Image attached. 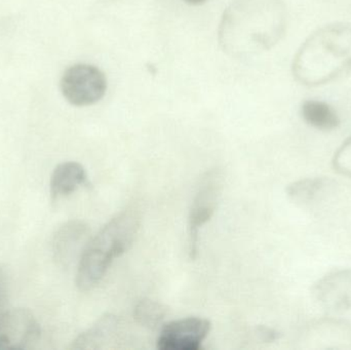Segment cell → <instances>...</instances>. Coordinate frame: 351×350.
Segmentation results:
<instances>
[{
	"mask_svg": "<svg viewBox=\"0 0 351 350\" xmlns=\"http://www.w3.org/2000/svg\"><path fill=\"white\" fill-rule=\"evenodd\" d=\"M287 27L284 0H234L221 18L219 45L229 57L249 59L276 47Z\"/></svg>",
	"mask_w": 351,
	"mask_h": 350,
	"instance_id": "6da1fadb",
	"label": "cell"
},
{
	"mask_svg": "<svg viewBox=\"0 0 351 350\" xmlns=\"http://www.w3.org/2000/svg\"><path fill=\"white\" fill-rule=\"evenodd\" d=\"M351 70V25L332 23L309 35L295 55L293 76L302 86H325Z\"/></svg>",
	"mask_w": 351,
	"mask_h": 350,
	"instance_id": "7a4b0ae2",
	"label": "cell"
},
{
	"mask_svg": "<svg viewBox=\"0 0 351 350\" xmlns=\"http://www.w3.org/2000/svg\"><path fill=\"white\" fill-rule=\"evenodd\" d=\"M141 225L137 209L125 210L109 220L84 247L76 273V286L80 291L94 289L104 279L115 259L133 245Z\"/></svg>",
	"mask_w": 351,
	"mask_h": 350,
	"instance_id": "3957f363",
	"label": "cell"
},
{
	"mask_svg": "<svg viewBox=\"0 0 351 350\" xmlns=\"http://www.w3.org/2000/svg\"><path fill=\"white\" fill-rule=\"evenodd\" d=\"M60 90L66 101L73 106H90L104 98L107 78L97 66L74 64L62 74Z\"/></svg>",
	"mask_w": 351,
	"mask_h": 350,
	"instance_id": "277c9868",
	"label": "cell"
},
{
	"mask_svg": "<svg viewBox=\"0 0 351 350\" xmlns=\"http://www.w3.org/2000/svg\"><path fill=\"white\" fill-rule=\"evenodd\" d=\"M223 184L224 176L222 171L215 168L202 177L198 186L188 216V246L191 259L195 258L197 254L199 230L210 221L216 211Z\"/></svg>",
	"mask_w": 351,
	"mask_h": 350,
	"instance_id": "5b68a950",
	"label": "cell"
},
{
	"mask_svg": "<svg viewBox=\"0 0 351 350\" xmlns=\"http://www.w3.org/2000/svg\"><path fill=\"white\" fill-rule=\"evenodd\" d=\"M40 338V325L30 310L14 308L0 314V350L32 349Z\"/></svg>",
	"mask_w": 351,
	"mask_h": 350,
	"instance_id": "8992f818",
	"label": "cell"
},
{
	"mask_svg": "<svg viewBox=\"0 0 351 350\" xmlns=\"http://www.w3.org/2000/svg\"><path fill=\"white\" fill-rule=\"evenodd\" d=\"M212 325L206 318L190 316L162 327L156 347L160 350H199Z\"/></svg>",
	"mask_w": 351,
	"mask_h": 350,
	"instance_id": "52a82bcc",
	"label": "cell"
},
{
	"mask_svg": "<svg viewBox=\"0 0 351 350\" xmlns=\"http://www.w3.org/2000/svg\"><path fill=\"white\" fill-rule=\"evenodd\" d=\"M313 295L319 306L329 312L351 310V268L324 275L313 285Z\"/></svg>",
	"mask_w": 351,
	"mask_h": 350,
	"instance_id": "ba28073f",
	"label": "cell"
},
{
	"mask_svg": "<svg viewBox=\"0 0 351 350\" xmlns=\"http://www.w3.org/2000/svg\"><path fill=\"white\" fill-rule=\"evenodd\" d=\"M88 228L84 222L70 221L62 225L53 236V251L61 264L71 262L88 244Z\"/></svg>",
	"mask_w": 351,
	"mask_h": 350,
	"instance_id": "9c48e42d",
	"label": "cell"
},
{
	"mask_svg": "<svg viewBox=\"0 0 351 350\" xmlns=\"http://www.w3.org/2000/svg\"><path fill=\"white\" fill-rule=\"evenodd\" d=\"M88 180L86 170L76 162H66L58 164L53 170L49 182V193L53 201L71 195Z\"/></svg>",
	"mask_w": 351,
	"mask_h": 350,
	"instance_id": "30bf717a",
	"label": "cell"
},
{
	"mask_svg": "<svg viewBox=\"0 0 351 350\" xmlns=\"http://www.w3.org/2000/svg\"><path fill=\"white\" fill-rule=\"evenodd\" d=\"M334 184L335 183L329 177H309L289 184L286 192L293 203L300 207H309L324 199Z\"/></svg>",
	"mask_w": 351,
	"mask_h": 350,
	"instance_id": "8fae6325",
	"label": "cell"
},
{
	"mask_svg": "<svg viewBox=\"0 0 351 350\" xmlns=\"http://www.w3.org/2000/svg\"><path fill=\"white\" fill-rule=\"evenodd\" d=\"M119 328V318L112 314L103 316L86 332L72 342L70 349H102L113 340Z\"/></svg>",
	"mask_w": 351,
	"mask_h": 350,
	"instance_id": "7c38bea8",
	"label": "cell"
},
{
	"mask_svg": "<svg viewBox=\"0 0 351 350\" xmlns=\"http://www.w3.org/2000/svg\"><path fill=\"white\" fill-rule=\"evenodd\" d=\"M300 114L305 123L322 132H331L340 125L339 115L329 103L325 101L309 99L301 104Z\"/></svg>",
	"mask_w": 351,
	"mask_h": 350,
	"instance_id": "4fadbf2b",
	"label": "cell"
},
{
	"mask_svg": "<svg viewBox=\"0 0 351 350\" xmlns=\"http://www.w3.org/2000/svg\"><path fill=\"white\" fill-rule=\"evenodd\" d=\"M168 314L164 304L152 299H143L136 305L134 318L143 327L156 329L162 324Z\"/></svg>",
	"mask_w": 351,
	"mask_h": 350,
	"instance_id": "5bb4252c",
	"label": "cell"
},
{
	"mask_svg": "<svg viewBox=\"0 0 351 350\" xmlns=\"http://www.w3.org/2000/svg\"><path fill=\"white\" fill-rule=\"evenodd\" d=\"M332 166L338 174L351 178V136L336 150Z\"/></svg>",
	"mask_w": 351,
	"mask_h": 350,
	"instance_id": "9a60e30c",
	"label": "cell"
},
{
	"mask_svg": "<svg viewBox=\"0 0 351 350\" xmlns=\"http://www.w3.org/2000/svg\"><path fill=\"white\" fill-rule=\"evenodd\" d=\"M8 303V282L5 273L0 267V314L6 310Z\"/></svg>",
	"mask_w": 351,
	"mask_h": 350,
	"instance_id": "2e32d148",
	"label": "cell"
},
{
	"mask_svg": "<svg viewBox=\"0 0 351 350\" xmlns=\"http://www.w3.org/2000/svg\"><path fill=\"white\" fill-rule=\"evenodd\" d=\"M258 334L265 342H274L280 338V333L268 327L261 326L258 328Z\"/></svg>",
	"mask_w": 351,
	"mask_h": 350,
	"instance_id": "e0dca14e",
	"label": "cell"
},
{
	"mask_svg": "<svg viewBox=\"0 0 351 350\" xmlns=\"http://www.w3.org/2000/svg\"><path fill=\"white\" fill-rule=\"evenodd\" d=\"M183 1L190 4V5H199V4L204 3L206 0H183Z\"/></svg>",
	"mask_w": 351,
	"mask_h": 350,
	"instance_id": "ac0fdd59",
	"label": "cell"
},
{
	"mask_svg": "<svg viewBox=\"0 0 351 350\" xmlns=\"http://www.w3.org/2000/svg\"><path fill=\"white\" fill-rule=\"evenodd\" d=\"M323 1H334V0H323Z\"/></svg>",
	"mask_w": 351,
	"mask_h": 350,
	"instance_id": "d6986e66",
	"label": "cell"
}]
</instances>
